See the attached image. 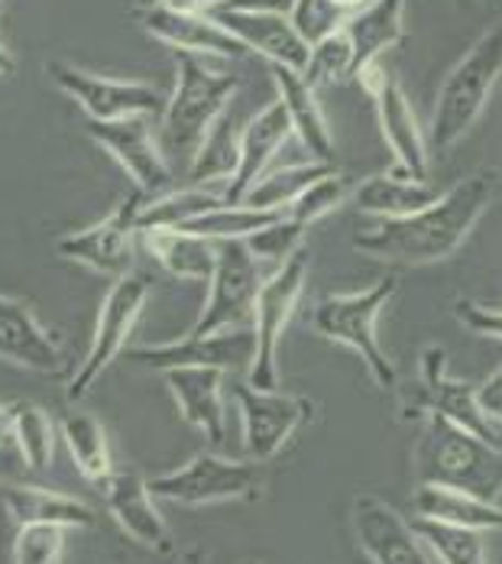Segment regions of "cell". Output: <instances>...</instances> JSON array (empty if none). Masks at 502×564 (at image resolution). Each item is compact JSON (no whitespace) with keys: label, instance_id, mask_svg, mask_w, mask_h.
Wrapping results in <instances>:
<instances>
[{"label":"cell","instance_id":"cell-29","mask_svg":"<svg viewBox=\"0 0 502 564\" xmlns=\"http://www.w3.org/2000/svg\"><path fill=\"white\" fill-rule=\"evenodd\" d=\"M412 507L418 519L445 522V525H460V529H477V532H500L502 509L483 497L450 490V487H435V484H418Z\"/></svg>","mask_w":502,"mask_h":564},{"label":"cell","instance_id":"cell-30","mask_svg":"<svg viewBox=\"0 0 502 564\" xmlns=\"http://www.w3.org/2000/svg\"><path fill=\"white\" fill-rule=\"evenodd\" d=\"M62 442H65V448L72 454L78 474L85 480H91L95 487L105 484L117 470L111 457L108 429L101 425L98 415H91V412H68L62 419Z\"/></svg>","mask_w":502,"mask_h":564},{"label":"cell","instance_id":"cell-42","mask_svg":"<svg viewBox=\"0 0 502 564\" xmlns=\"http://www.w3.org/2000/svg\"><path fill=\"white\" fill-rule=\"evenodd\" d=\"M454 315L473 335L502 340V305H480L473 299H457L454 302Z\"/></svg>","mask_w":502,"mask_h":564},{"label":"cell","instance_id":"cell-22","mask_svg":"<svg viewBox=\"0 0 502 564\" xmlns=\"http://www.w3.org/2000/svg\"><path fill=\"white\" fill-rule=\"evenodd\" d=\"M292 133H295V127H292V117L285 111L282 98H276L273 105H266L257 117L247 120V127L240 133V170L223 192V198L230 205H240L247 198V192L266 175L276 153L285 147V140Z\"/></svg>","mask_w":502,"mask_h":564},{"label":"cell","instance_id":"cell-12","mask_svg":"<svg viewBox=\"0 0 502 564\" xmlns=\"http://www.w3.org/2000/svg\"><path fill=\"white\" fill-rule=\"evenodd\" d=\"M233 402L243 419V452L260 464L276 457L288 445V438L315 415V402L308 395L257 390L250 383L233 387Z\"/></svg>","mask_w":502,"mask_h":564},{"label":"cell","instance_id":"cell-18","mask_svg":"<svg viewBox=\"0 0 502 564\" xmlns=\"http://www.w3.org/2000/svg\"><path fill=\"white\" fill-rule=\"evenodd\" d=\"M140 23L153 40L166 43L175 53L205 58H240L250 53L211 13H185L168 3H160V7L140 10Z\"/></svg>","mask_w":502,"mask_h":564},{"label":"cell","instance_id":"cell-36","mask_svg":"<svg viewBox=\"0 0 502 564\" xmlns=\"http://www.w3.org/2000/svg\"><path fill=\"white\" fill-rule=\"evenodd\" d=\"M415 529L438 564H487V542L477 529L415 519Z\"/></svg>","mask_w":502,"mask_h":564},{"label":"cell","instance_id":"cell-21","mask_svg":"<svg viewBox=\"0 0 502 564\" xmlns=\"http://www.w3.org/2000/svg\"><path fill=\"white\" fill-rule=\"evenodd\" d=\"M367 98L376 105L380 133L390 143L395 170L412 175V178H428V143H425V133L418 127V117L412 111L402 85L390 72H383V78L373 85V91Z\"/></svg>","mask_w":502,"mask_h":564},{"label":"cell","instance_id":"cell-28","mask_svg":"<svg viewBox=\"0 0 502 564\" xmlns=\"http://www.w3.org/2000/svg\"><path fill=\"white\" fill-rule=\"evenodd\" d=\"M143 243L150 257L168 276L185 282H211L218 267V240L188 234V230H146Z\"/></svg>","mask_w":502,"mask_h":564},{"label":"cell","instance_id":"cell-5","mask_svg":"<svg viewBox=\"0 0 502 564\" xmlns=\"http://www.w3.org/2000/svg\"><path fill=\"white\" fill-rule=\"evenodd\" d=\"M392 295H395V280L386 276L360 292L328 295L312 308L315 335L353 350L380 390H399V373L376 338V322H380L383 308L392 302Z\"/></svg>","mask_w":502,"mask_h":564},{"label":"cell","instance_id":"cell-50","mask_svg":"<svg viewBox=\"0 0 502 564\" xmlns=\"http://www.w3.org/2000/svg\"><path fill=\"white\" fill-rule=\"evenodd\" d=\"M160 3H166V0H137V13L140 10H150V7H160Z\"/></svg>","mask_w":502,"mask_h":564},{"label":"cell","instance_id":"cell-17","mask_svg":"<svg viewBox=\"0 0 502 564\" xmlns=\"http://www.w3.org/2000/svg\"><path fill=\"white\" fill-rule=\"evenodd\" d=\"M105 494V507L113 516V522L143 549L156 555H172L175 542L168 532L166 519L156 507V497L150 490V480L140 470H113L105 484H98Z\"/></svg>","mask_w":502,"mask_h":564},{"label":"cell","instance_id":"cell-35","mask_svg":"<svg viewBox=\"0 0 502 564\" xmlns=\"http://www.w3.org/2000/svg\"><path fill=\"white\" fill-rule=\"evenodd\" d=\"M285 212H263V208H253V205H230L223 202L221 208L195 218L192 225H185L182 230L188 234H198V237H208V240H247L253 237L257 230L276 225Z\"/></svg>","mask_w":502,"mask_h":564},{"label":"cell","instance_id":"cell-16","mask_svg":"<svg viewBox=\"0 0 502 564\" xmlns=\"http://www.w3.org/2000/svg\"><path fill=\"white\" fill-rule=\"evenodd\" d=\"M357 549L373 564H438L422 542L415 522H405L395 507L376 494H360L350 507Z\"/></svg>","mask_w":502,"mask_h":564},{"label":"cell","instance_id":"cell-13","mask_svg":"<svg viewBox=\"0 0 502 564\" xmlns=\"http://www.w3.org/2000/svg\"><path fill=\"white\" fill-rule=\"evenodd\" d=\"M50 78L78 101L88 120H123V117H156L166 111L163 95L146 82H123L85 72L72 62H50Z\"/></svg>","mask_w":502,"mask_h":564},{"label":"cell","instance_id":"cell-41","mask_svg":"<svg viewBox=\"0 0 502 564\" xmlns=\"http://www.w3.org/2000/svg\"><path fill=\"white\" fill-rule=\"evenodd\" d=\"M350 17H353V13L343 10L335 0H298L295 10H292V23H295L298 36H302L308 46H318V43L328 40L331 33L343 30Z\"/></svg>","mask_w":502,"mask_h":564},{"label":"cell","instance_id":"cell-11","mask_svg":"<svg viewBox=\"0 0 502 564\" xmlns=\"http://www.w3.org/2000/svg\"><path fill=\"white\" fill-rule=\"evenodd\" d=\"M143 202H146V195H140V192L127 195L101 221L62 237L56 250L65 260L81 263L101 276H111V280L133 273V243L140 234Z\"/></svg>","mask_w":502,"mask_h":564},{"label":"cell","instance_id":"cell-3","mask_svg":"<svg viewBox=\"0 0 502 564\" xmlns=\"http://www.w3.org/2000/svg\"><path fill=\"white\" fill-rule=\"evenodd\" d=\"M412 467L418 484L463 490L490 503L502 497V445H490L441 415L425 419Z\"/></svg>","mask_w":502,"mask_h":564},{"label":"cell","instance_id":"cell-1","mask_svg":"<svg viewBox=\"0 0 502 564\" xmlns=\"http://www.w3.org/2000/svg\"><path fill=\"white\" fill-rule=\"evenodd\" d=\"M496 192H500L496 172H473L445 192L432 208L360 230L353 237V250H360L370 260L399 263V267L445 263L447 257H454L463 247L470 230L487 215Z\"/></svg>","mask_w":502,"mask_h":564},{"label":"cell","instance_id":"cell-27","mask_svg":"<svg viewBox=\"0 0 502 564\" xmlns=\"http://www.w3.org/2000/svg\"><path fill=\"white\" fill-rule=\"evenodd\" d=\"M3 507L13 525H30V522H53L65 529H91L95 525V509L75 497H65L46 487H20V484H7L0 490Z\"/></svg>","mask_w":502,"mask_h":564},{"label":"cell","instance_id":"cell-14","mask_svg":"<svg viewBox=\"0 0 502 564\" xmlns=\"http://www.w3.org/2000/svg\"><path fill=\"white\" fill-rule=\"evenodd\" d=\"M85 133L120 163L140 195L156 198L172 185V166L153 133V117H123V120H88Z\"/></svg>","mask_w":502,"mask_h":564},{"label":"cell","instance_id":"cell-10","mask_svg":"<svg viewBox=\"0 0 502 564\" xmlns=\"http://www.w3.org/2000/svg\"><path fill=\"white\" fill-rule=\"evenodd\" d=\"M263 282L266 280L260 273V260L250 253L247 240H221L208 302L188 335H218L253 322Z\"/></svg>","mask_w":502,"mask_h":564},{"label":"cell","instance_id":"cell-4","mask_svg":"<svg viewBox=\"0 0 502 564\" xmlns=\"http://www.w3.org/2000/svg\"><path fill=\"white\" fill-rule=\"evenodd\" d=\"M502 78V23L487 30L445 78L432 111V150L445 156L487 111Z\"/></svg>","mask_w":502,"mask_h":564},{"label":"cell","instance_id":"cell-8","mask_svg":"<svg viewBox=\"0 0 502 564\" xmlns=\"http://www.w3.org/2000/svg\"><path fill=\"white\" fill-rule=\"evenodd\" d=\"M305 282H308V253L298 250L260 289L253 308L257 360L247 373V383L257 390H280V340L302 302Z\"/></svg>","mask_w":502,"mask_h":564},{"label":"cell","instance_id":"cell-25","mask_svg":"<svg viewBox=\"0 0 502 564\" xmlns=\"http://www.w3.org/2000/svg\"><path fill=\"white\" fill-rule=\"evenodd\" d=\"M441 192L428 178H412L405 172H380L363 178L353 188V202L363 215H376L380 221H395L432 208Z\"/></svg>","mask_w":502,"mask_h":564},{"label":"cell","instance_id":"cell-48","mask_svg":"<svg viewBox=\"0 0 502 564\" xmlns=\"http://www.w3.org/2000/svg\"><path fill=\"white\" fill-rule=\"evenodd\" d=\"M17 72V58L10 56V50L0 43V78H10Z\"/></svg>","mask_w":502,"mask_h":564},{"label":"cell","instance_id":"cell-6","mask_svg":"<svg viewBox=\"0 0 502 564\" xmlns=\"http://www.w3.org/2000/svg\"><path fill=\"white\" fill-rule=\"evenodd\" d=\"M395 393H399V415L405 422H425L428 415H441L460 429H470L473 435H480L490 445H502L500 429L483 415V409L477 402V387L454 380L447 373V350L438 344L422 347L418 377L412 383L399 387Z\"/></svg>","mask_w":502,"mask_h":564},{"label":"cell","instance_id":"cell-23","mask_svg":"<svg viewBox=\"0 0 502 564\" xmlns=\"http://www.w3.org/2000/svg\"><path fill=\"white\" fill-rule=\"evenodd\" d=\"M166 387L182 419L198 429L215 448H221L227 438L223 422V370L211 367H175L166 370Z\"/></svg>","mask_w":502,"mask_h":564},{"label":"cell","instance_id":"cell-38","mask_svg":"<svg viewBox=\"0 0 502 564\" xmlns=\"http://www.w3.org/2000/svg\"><path fill=\"white\" fill-rule=\"evenodd\" d=\"M350 192H353V188H350V178H347V175L328 172L325 178H318L315 185H308V188L298 195V202L288 208V218H295V221H302L305 227H312L315 221H321V218H328L331 212H337V208L347 202Z\"/></svg>","mask_w":502,"mask_h":564},{"label":"cell","instance_id":"cell-34","mask_svg":"<svg viewBox=\"0 0 502 564\" xmlns=\"http://www.w3.org/2000/svg\"><path fill=\"white\" fill-rule=\"evenodd\" d=\"M328 172H335V166H325V163H302V166H285V170L266 172L240 205H253V208H263V212H282V208H292L298 202V195L315 185L318 178H325Z\"/></svg>","mask_w":502,"mask_h":564},{"label":"cell","instance_id":"cell-31","mask_svg":"<svg viewBox=\"0 0 502 564\" xmlns=\"http://www.w3.org/2000/svg\"><path fill=\"white\" fill-rule=\"evenodd\" d=\"M223 195H215L208 188H182V192H163L156 198L143 202L140 212V234L146 230H182L185 225H192L195 218L221 208Z\"/></svg>","mask_w":502,"mask_h":564},{"label":"cell","instance_id":"cell-37","mask_svg":"<svg viewBox=\"0 0 502 564\" xmlns=\"http://www.w3.org/2000/svg\"><path fill=\"white\" fill-rule=\"evenodd\" d=\"M353 62H357L353 40L343 26V30L331 33L328 40H321L318 46H312V56H308V65L302 75L315 91L335 88L340 82H353Z\"/></svg>","mask_w":502,"mask_h":564},{"label":"cell","instance_id":"cell-45","mask_svg":"<svg viewBox=\"0 0 502 564\" xmlns=\"http://www.w3.org/2000/svg\"><path fill=\"white\" fill-rule=\"evenodd\" d=\"M168 7L185 10V13H215L227 0H166Z\"/></svg>","mask_w":502,"mask_h":564},{"label":"cell","instance_id":"cell-20","mask_svg":"<svg viewBox=\"0 0 502 564\" xmlns=\"http://www.w3.org/2000/svg\"><path fill=\"white\" fill-rule=\"evenodd\" d=\"M211 17L227 33H233L250 53L263 56L270 65H285V68L305 72L312 46L298 36L292 17L266 13V10H227V7H218Z\"/></svg>","mask_w":502,"mask_h":564},{"label":"cell","instance_id":"cell-9","mask_svg":"<svg viewBox=\"0 0 502 564\" xmlns=\"http://www.w3.org/2000/svg\"><path fill=\"white\" fill-rule=\"evenodd\" d=\"M150 292H153V285L143 273H127V276L111 282V289H108V295L101 302L98 322H95L91 347H88L81 367L75 370V377L65 387V395L72 402L88 393L101 380V373L117 360V354L127 347V340L133 335L146 302H150Z\"/></svg>","mask_w":502,"mask_h":564},{"label":"cell","instance_id":"cell-15","mask_svg":"<svg viewBox=\"0 0 502 564\" xmlns=\"http://www.w3.org/2000/svg\"><path fill=\"white\" fill-rule=\"evenodd\" d=\"M130 360L150 370H175V367H211V370H247L257 360V335L253 328H230L218 335H185L168 344L133 347Z\"/></svg>","mask_w":502,"mask_h":564},{"label":"cell","instance_id":"cell-46","mask_svg":"<svg viewBox=\"0 0 502 564\" xmlns=\"http://www.w3.org/2000/svg\"><path fill=\"white\" fill-rule=\"evenodd\" d=\"M20 480V464H17V457L10 448H0V484L7 487V484H17Z\"/></svg>","mask_w":502,"mask_h":564},{"label":"cell","instance_id":"cell-47","mask_svg":"<svg viewBox=\"0 0 502 564\" xmlns=\"http://www.w3.org/2000/svg\"><path fill=\"white\" fill-rule=\"evenodd\" d=\"M13 442V405H0V448Z\"/></svg>","mask_w":502,"mask_h":564},{"label":"cell","instance_id":"cell-19","mask_svg":"<svg viewBox=\"0 0 502 564\" xmlns=\"http://www.w3.org/2000/svg\"><path fill=\"white\" fill-rule=\"evenodd\" d=\"M0 360L43 377H56L65 367L56 335L40 325L33 305L3 292H0Z\"/></svg>","mask_w":502,"mask_h":564},{"label":"cell","instance_id":"cell-52","mask_svg":"<svg viewBox=\"0 0 502 564\" xmlns=\"http://www.w3.org/2000/svg\"><path fill=\"white\" fill-rule=\"evenodd\" d=\"M188 564H201V555H198V552H195V555H192V558H188Z\"/></svg>","mask_w":502,"mask_h":564},{"label":"cell","instance_id":"cell-26","mask_svg":"<svg viewBox=\"0 0 502 564\" xmlns=\"http://www.w3.org/2000/svg\"><path fill=\"white\" fill-rule=\"evenodd\" d=\"M405 3L408 0H373L347 20V33L353 40V82L380 65V56L405 43Z\"/></svg>","mask_w":502,"mask_h":564},{"label":"cell","instance_id":"cell-49","mask_svg":"<svg viewBox=\"0 0 502 564\" xmlns=\"http://www.w3.org/2000/svg\"><path fill=\"white\" fill-rule=\"evenodd\" d=\"M335 3H340L343 10H350V13H357L360 7H370L373 0H335Z\"/></svg>","mask_w":502,"mask_h":564},{"label":"cell","instance_id":"cell-40","mask_svg":"<svg viewBox=\"0 0 502 564\" xmlns=\"http://www.w3.org/2000/svg\"><path fill=\"white\" fill-rule=\"evenodd\" d=\"M305 234H308V227L302 225V221H295V218H288V212H285L276 225L263 227L253 237H247V247H250V253L260 263H276V267H282L285 260H292L298 253Z\"/></svg>","mask_w":502,"mask_h":564},{"label":"cell","instance_id":"cell-44","mask_svg":"<svg viewBox=\"0 0 502 564\" xmlns=\"http://www.w3.org/2000/svg\"><path fill=\"white\" fill-rule=\"evenodd\" d=\"M298 0H227V10H266V13H285L292 17Z\"/></svg>","mask_w":502,"mask_h":564},{"label":"cell","instance_id":"cell-2","mask_svg":"<svg viewBox=\"0 0 502 564\" xmlns=\"http://www.w3.org/2000/svg\"><path fill=\"white\" fill-rule=\"evenodd\" d=\"M237 88L240 78L227 75L221 68H211L205 56L175 53V88L160 123V147L166 160L192 166L205 137L227 113V105L233 101Z\"/></svg>","mask_w":502,"mask_h":564},{"label":"cell","instance_id":"cell-7","mask_svg":"<svg viewBox=\"0 0 502 564\" xmlns=\"http://www.w3.org/2000/svg\"><path fill=\"white\" fill-rule=\"evenodd\" d=\"M266 487V474L260 460H230L215 452L195 454L182 467L150 480L156 500L178 507H211L230 500H260Z\"/></svg>","mask_w":502,"mask_h":564},{"label":"cell","instance_id":"cell-32","mask_svg":"<svg viewBox=\"0 0 502 564\" xmlns=\"http://www.w3.org/2000/svg\"><path fill=\"white\" fill-rule=\"evenodd\" d=\"M240 133L233 117L223 113L221 120L211 127V133L205 137L201 150L195 153L192 166H188V182L195 188L211 185V182H233V175L240 170Z\"/></svg>","mask_w":502,"mask_h":564},{"label":"cell","instance_id":"cell-43","mask_svg":"<svg viewBox=\"0 0 502 564\" xmlns=\"http://www.w3.org/2000/svg\"><path fill=\"white\" fill-rule=\"evenodd\" d=\"M477 402H480L483 415H487L493 425H502V367H496V370L477 387Z\"/></svg>","mask_w":502,"mask_h":564},{"label":"cell","instance_id":"cell-24","mask_svg":"<svg viewBox=\"0 0 502 564\" xmlns=\"http://www.w3.org/2000/svg\"><path fill=\"white\" fill-rule=\"evenodd\" d=\"M270 68H273V82L280 88L282 105L292 117L295 137L315 156V163L335 166V137H331L328 117H325L318 98H315V88L295 68H285V65H270Z\"/></svg>","mask_w":502,"mask_h":564},{"label":"cell","instance_id":"cell-33","mask_svg":"<svg viewBox=\"0 0 502 564\" xmlns=\"http://www.w3.org/2000/svg\"><path fill=\"white\" fill-rule=\"evenodd\" d=\"M13 445L23 457L26 470H50L56 457V425L50 412L36 402H13Z\"/></svg>","mask_w":502,"mask_h":564},{"label":"cell","instance_id":"cell-51","mask_svg":"<svg viewBox=\"0 0 502 564\" xmlns=\"http://www.w3.org/2000/svg\"><path fill=\"white\" fill-rule=\"evenodd\" d=\"M480 0H457V7H477Z\"/></svg>","mask_w":502,"mask_h":564},{"label":"cell","instance_id":"cell-39","mask_svg":"<svg viewBox=\"0 0 502 564\" xmlns=\"http://www.w3.org/2000/svg\"><path fill=\"white\" fill-rule=\"evenodd\" d=\"M62 555H65V525H53V522L17 525L13 564H62Z\"/></svg>","mask_w":502,"mask_h":564}]
</instances>
